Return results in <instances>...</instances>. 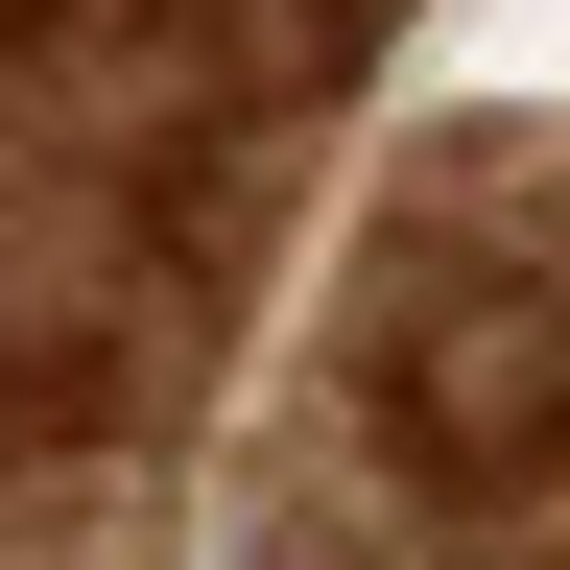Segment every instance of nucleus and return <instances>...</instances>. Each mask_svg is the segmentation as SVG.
<instances>
[{"instance_id":"1","label":"nucleus","mask_w":570,"mask_h":570,"mask_svg":"<svg viewBox=\"0 0 570 570\" xmlns=\"http://www.w3.org/2000/svg\"><path fill=\"white\" fill-rule=\"evenodd\" d=\"M381 404H404V452L475 475V499L547 475V452H570V285H523V262H499V285L428 262L404 309H381Z\"/></svg>"}]
</instances>
